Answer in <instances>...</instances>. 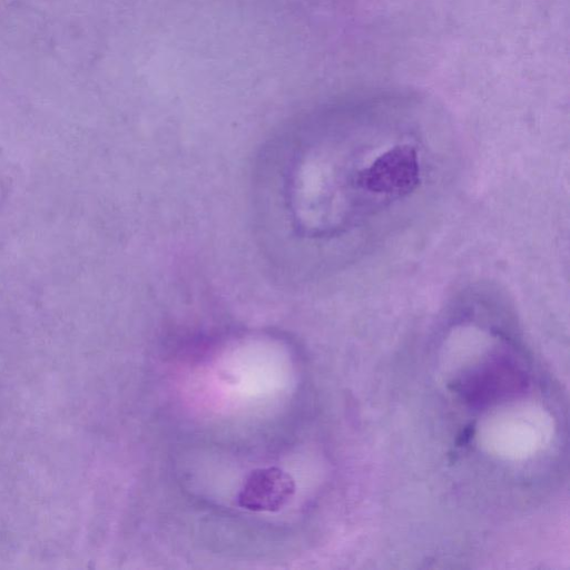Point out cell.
Masks as SVG:
<instances>
[{
	"label": "cell",
	"instance_id": "cell-1",
	"mask_svg": "<svg viewBox=\"0 0 570 570\" xmlns=\"http://www.w3.org/2000/svg\"><path fill=\"white\" fill-rule=\"evenodd\" d=\"M419 180L416 155L409 146H396L360 174V184L376 194L401 195Z\"/></svg>",
	"mask_w": 570,
	"mask_h": 570
},
{
	"label": "cell",
	"instance_id": "cell-2",
	"mask_svg": "<svg viewBox=\"0 0 570 570\" xmlns=\"http://www.w3.org/2000/svg\"><path fill=\"white\" fill-rule=\"evenodd\" d=\"M295 482L289 473L278 466L253 470L237 495L238 505L256 512H275L283 509L295 493Z\"/></svg>",
	"mask_w": 570,
	"mask_h": 570
},
{
	"label": "cell",
	"instance_id": "cell-3",
	"mask_svg": "<svg viewBox=\"0 0 570 570\" xmlns=\"http://www.w3.org/2000/svg\"><path fill=\"white\" fill-rule=\"evenodd\" d=\"M524 379L518 371L507 364L488 366L479 374L473 375L464 384L466 397L475 403L487 402L493 396L521 389Z\"/></svg>",
	"mask_w": 570,
	"mask_h": 570
}]
</instances>
